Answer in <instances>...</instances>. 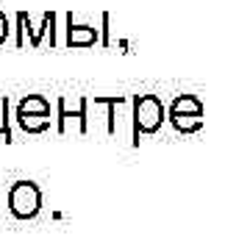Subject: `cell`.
<instances>
[{
  "label": "cell",
  "instance_id": "6da1fadb",
  "mask_svg": "<svg viewBox=\"0 0 250 250\" xmlns=\"http://www.w3.org/2000/svg\"><path fill=\"white\" fill-rule=\"evenodd\" d=\"M42 208V192L31 181H17L9 189V211L17 220H34Z\"/></svg>",
  "mask_w": 250,
  "mask_h": 250
},
{
  "label": "cell",
  "instance_id": "7a4b0ae2",
  "mask_svg": "<svg viewBox=\"0 0 250 250\" xmlns=\"http://www.w3.org/2000/svg\"><path fill=\"white\" fill-rule=\"evenodd\" d=\"M17 120L20 125L31 131V134H39V131H45L47 125H50V106H47L42 98H25L20 103V111H17Z\"/></svg>",
  "mask_w": 250,
  "mask_h": 250
},
{
  "label": "cell",
  "instance_id": "3957f363",
  "mask_svg": "<svg viewBox=\"0 0 250 250\" xmlns=\"http://www.w3.org/2000/svg\"><path fill=\"white\" fill-rule=\"evenodd\" d=\"M161 120V106L156 98H136V131H153Z\"/></svg>",
  "mask_w": 250,
  "mask_h": 250
},
{
  "label": "cell",
  "instance_id": "277c9868",
  "mask_svg": "<svg viewBox=\"0 0 250 250\" xmlns=\"http://www.w3.org/2000/svg\"><path fill=\"white\" fill-rule=\"evenodd\" d=\"M95 39H98V34H95L92 28H86V25L72 28L70 25V45H92Z\"/></svg>",
  "mask_w": 250,
  "mask_h": 250
},
{
  "label": "cell",
  "instance_id": "5b68a950",
  "mask_svg": "<svg viewBox=\"0 0 250 250\" xmlns=\"http://www.w3.org/2000/svg\"><path fill=\"white\" fill-rule=\"evenodd\" d=\"M59 114H62V117H59V131H62V128H64V120H67V117H72V111L67 108V103H64V100L59 103ZM75 117L81 120V134H86V114H83V103H81V108L75 111Z\"/></svg>",
  "mask_w": 250,
  "mask_h": 250
},
{
  "label": "cell",
  "instance_id": "8992f818",
  "mask_svg": "<svg viewBox=\"0 0 250 250\" xmlns=\"http://www.w3.org/2000/svg\"><path fill=\"white\" fill-rule=\"evenodd\" d=\"M6 34H9V20H6V14L0 11V42L6 39Z\"/></svg>",
  "mask_w": 250,
  "mask_h": 250
},
{
  "label": "cell",
  "instance_id": "52a82bcc",
  "mask_svg": "<svg viewBox=\"0 0 250 250\" xmlns=\"http://www.w3.org/2000/svg\"><path fill=\"white\" fill-rule=\"evenodd\" d=\"M0 203H3V200H0ZM0 217H3V208H0Z\"/></svg>",
  "mask_w": 250,
  "mask_h": 250
}]
</instances>
